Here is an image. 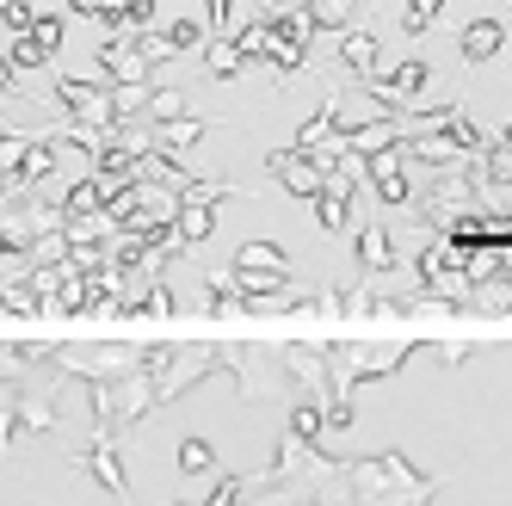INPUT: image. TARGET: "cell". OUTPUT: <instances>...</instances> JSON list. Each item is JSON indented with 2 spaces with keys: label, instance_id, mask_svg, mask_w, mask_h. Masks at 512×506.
Returning <instances> with one entry per match:
<instances>
[{
  "label": "cell",
  "instance_id": "cell-11",
  "mask_svg": "<svg viewBox=\"0 0 512 506\" xmlns=\"http://www.w3.org/2000/svg\"><path fill=\"white\" fill-rule=\"evenodd\" d=\"M377 56H383V50H377V31H358V25L340 31V62L352 68L358 81H371V75H377Z\"/></svg>",
  "mask_w": 512,
  "mask_h": 506
},
{
  "label": "cell",
  "instance_id": "cell-8",
  "mask_svg": "<svg viewBox=\"0 0 512 506\" xmlns=\"http://www.w3.org/2000/svg\"><path fill=\"white\" fill-rule=\"evenodd\" d=\"M99 68L112 75V87H149L155 68L136 56V38H105L99 44Z\"/></svg>",
  "mask_w": 512,
  "mask_h": 506
},
{
  "label": "cell",
  "instance_id": "cell-20",
  "mask_svg": "<svg viewBox=\"0 0 512 506\" xmlns=\"http://www.w3.org/2000/svg\"><path fill=\"white\" fill-rule=\"evenodd\" d=\"M204 38H210L204 19H173V25H167V50H173V56H179V50H204Z\"/></svg>",
  "mask_w": 512,
  "mask_h": 506
},
{
  "label": "cell",
  "instance_id": "cell-3",
  "mask_svg": "<svg viewBox=\"0 0 512 506\" xmlns=\"http://www.w3.org/2000/svg\"><path fill=\"white\" fill-rule=\"evenodd\" d=\"M426 81H432L426 56H408L401 68H389V75H371V81H364V93H371L383 112H414V99L426 93Z\"/></svg>",
  "mask_w": 512,
  "mask_h": 506
},
{
  "label": "cell",
  "instance_id": "cell-33",
  "mask_svg": "<svg viewBox=\"0 0 512 506\" xmlns=\"http://www.w3.org/2000/svg\"><path fill=\"white\" fill-rule=\"evenodd\" d=\"M7 7H13V0H0V19H7Z\"/></svg>",
  "mask_w": 512,
  "mask_h": 506
},
{
  "label": "cell",
  "instance_id": "cell-12",
  "mask_svg": "<svg viewBox=\"0 0 512 506\" xmlns=\"http://www.w3.org/2000/svg\"><path fill=\"white\" fill-rule=\"evenodd\" d=\"M235 272H253V278H290V260L278 241H247L235 253Z\"/></svg>",
  "mask_w": 512,
  "mask_h": 506
},
{
  "label": "cell",
  "instance_id": "cell-15",
  "mask_svg": "<svg viewBox=\"0 0 512 506\" xmlns=\"http://www.w3.org/2000/svg\"><path fill=\"white\" fill-rule=\"evenodd\" d=\"M210 229H216V204H198V198H179V210H173V235H179V241L192 247V241H204Z\"/></svg>",
  "mask_w": 512,
  "mask_h": 506
},
{
  "label": "cell",
  "instance_id": "cell-28",
  "mask_svg": "<svg viewBox=\"0 0 512 506\" xmlns=\"http://www.w3.org/2000/svg\"><path fill=\"white\" fill-rule=\"evenodd\" d=\"M235 494H241V476H216V494L204 506H235Z\"/></svg>",
  "mask_w": 512,
  "mask_h": 506
},
{
  "label": "cell",
  "instance_id": "cell-10",
  "mask_svg": "<svg viewBox=\"0 0 512 506\" xmlns=\"http://www.w3.org/2000/svg\"><path fill=\"white\" fill-rule=\"evenodd\" d=\"M506 50V19H475L463 25V38H457V56L463 62H494Z\"/></svg>",
  "mask_w": 512,
  "mask_h": 506
},
{
  "label": "cell",
  "instance_id": "cell-24",
  "mask_svg": "<svg viewBox=\"0 0 512 506\" xmlns=\"http://www.w3.org/2000/svg\"><path fill=\"white\" fill-rule=\"evenodd\" d=\"M136 56L149 62V68H161V62H173V50H167V31H136Z\"/></svg>",
  "mask_w": 512,
  "mask_h": 506
},
{
  "label": "cell",
  "instance_id": "cell-4",
  "mask_svg": "<svg viewBox=\"0 0 512 506\" xmlns=\"http://www.w3.org/2000/svg\"><path fill=\"white\" fill-rule=\"evenodd\" d=\"M75 463H87L93 482L112 494L118 506H130V476H124V457H118V439H112V432H93V445L75 451Z\"/></svg>",
  "mask_w": 512,
  "mask_h": 506
},
{
  "label": "cell",
  "instance_id": "cell-6",
  "mask_svg": "<svg viewBox=\"0 0 512 506\" xmlns=\"http://www.w3.org/2000/svg\"><path fill=\"white\" fill-rule=\"evenodd\" d=\"M364 179H371V186H377V198H383V204H395V210L414 198V186H408V155H401V142L364 161Z\"/></svg>",
  "mask_w": 512,
  "mask_h": 506
},
{
  "label": "cell",
  "instance_id": "cell-30",
  "mask_svg": "<svg viewBox=\"0 0 512 506\" xmlns=\"http://www.w3.org/2000/svg\"><path fill=\"white\" fill-rule=\"evenodd\" d=\"M0 87H13V68H7V56H0Z\"/></svg>",
  "mask_w": 512,
  "mask_h": 506
},
{
  "label": "cell",
  "instance_id": "cell-21",
  "mask_svg": "<svg viewBox=\"0 0 512 506\" xmlns=\"http://www.w3.org/2000/svg\"><path fill=\"white\" fill-rule=\"evenodd\" d=\"M142 118L161 130V124H173V118H186V99H179L173 87H155V93H149V112H142Z\"/></svg>",
  "mask_w": 512,
  "mask_h": 506
},
{
  "label": "cell",
  "instance_id": "cell-13",
  "mask_svg": "<svg viewBox=\"0 0 512 506\" xmlns=\"http://www.w3.org/2000/svg\"><path fill=\"white\" fill-rule=\"evenodd\" d=\"M358 266L364 272H395V241H389L383 223H364L358 229Z\"/></svg>",
  "mask_w": 512,
  "mask_h": 506
},
{
  "label": "cell",
  "instance_id": "cell-14",
  "mask_svg": "<svg viewBox=\"0 0 512 506\" xmlns=\"http://www.w3.org/2000/svg\"><path fill=\"white\" fill-rule=\"evenodd\" d=\"M105 210V192H99V179L87 173V179H75V186L62 192V223H87V216H99Z\"/></svg>",
  "mask_w": 512,
  "mask_h": 506
},
{
  "label": "cell",
  "instance_id": "cell-27",
  "mask_svg": "<svg viewBox=\"0 0 512 506\" xmlns=\"http://www.w3.org/2000/svg\"><path fill=\"white\" fill-rule=\"evenodd\" d=\"M0 309L7 315H38V297H31L25 284H7V291H0Z\"/></svg>",
  "mask_w": 512,
  "mask_h": 506
},
{
  "label": "cell",
  "instance_id": "cell-2",
  "mask_svg": "<svg viewBox=\"0 0 512 506\" xmlns=\"http://www.w3.org/2000/svg\"><path fill=\"white\" fill-rule=\"evenodd\" d=\"M56 105L68 112V124H81V130H99V136H112L118 130V112H112V87L105 81H56Z\"/></svg>",
  "mask_w": 512,
  "mask_h": 506
},
{
  "label": "cell",
  "instance_id": "cell-31",
  "mask_svg": "<svg viewBox=\"0 0 512 506\" xmlns=\"http://www.w3.org/2000/svg\"><path fill=\"white\" fill-rule=\"evenodd\" d=\"M7 192H13V186H7V173H0V204H7Z\"/></svg>",
  "mask_w": 512,
  "mask_h": 506
},
{
  "label": "cell",
  "instance_id": "cell-29",
  "mask_svg": "<svg viewBox=\"0 0 512 506\" xmlns=\"http://www.w3.org/2000/svg\"><path fill=\"white\" fill-rule=\"evenodd\" d=\"M7 253H19V247H13V235H7V223H0V260H7Z\"/></svg>",
  "mask_w": 512,
  "mask_h": 506
},
{
  "label": "cell",
  "instance_id": "cell-19",
  "mask_svg": "<svg viewBox=\"0 0 512 506\" xmlns=\"http://www.w3.org/2000/svg\"><path fill=\"white\" fill-rule=\"evenodd\" d=\"M229 44L241 50V62H260V56H266V44H272V19H266V13H260V19H247Z\"/></svg>",
  "mask_w": 512,
  "mask_h": 506
},
{
  "label": "cell",
  "instance_id": "cell-5",
  "mask_svg": "<svg viewBox=\"0 0 512 506\" xmlns=\"http://www.w3.org/2000/svg\"><path fill=\"white\" fill-rule=\"evenodd\" d=\"M266 173L278 179L290 198H309V204H315L321 179H327V167H315V161H309V155H297V149H272V155H266Z\"/></svg>",
  "mask_w": 512,
  "mask_h": 506
},
{
  "label": "cell",
  "instance_id": "cell-22",
  "mask_svg": "<svg viewBox=\"0 0 512 506\" xmlns=\"http://www.w3.org/2000/svg\"><path fill=\"white\" fill-rule=\"evenodd\" d=\"M438 7H445V0H408V7H401V31H408V38H420V31L438 19Z\"/></svg>",
  "mask_w": 512,
  "mask_h": 506
},
{
  "label": "cell",
  "instance_id": "cell-32",
  "mask_svg": "<svg viewBox=\"0 0 512 506\" xmlns=\"http://www.w3.org/2000/svg\"><path fill=\"white\" fill-rule=\"evenodd\" d=\"M500 142H506V149H512V124H506V130H500Z\"/></svg>",
  "mask_w": 512,
  "mask_h": 506
},
{
  "label": "cell",
  "instance_id": "cell-18",
  "mask_svg": "<svg viewBox=\"0 0 512 506\" xmlns=\"http://www.w3.org/2000/svg\"><path fill=\"white\" fill-rule=\"evenodd\" d=\"M204 68H210L216 81H235L247 62H241V50H235L229 38H204Z\"/></svg>",
  "mask_w": 512,
  "mask_h": 506
},
{
  "label": "cell",
  "instance_id": "cell-23",
  "mask_svg": "<svg viewBox=\"0 0 512 506\" xmlns=\"http://www.w3.org/2000/svg\"><path fill=\"white\" fill-rule=\"evenodd\" d=\"M25 149H31V136L25 130H0V173H19V161H25Z\"/></svg>",
  "mask_w": 512,
  "mask_h": 506
},
{
  "label": "cell",
  "instance_id": "cell-26",
  "mask_svg": "<svg viewBox=\"0 0 512 506\" xmlns=\"http://www.w3.org/2000/svg\"><path fill=\"white\" fill-rule=\"evenodd\" d=\"M62 31H68L62 19H38V25H31V31H25V38H31V44H38L44 56H56V50H62Z\"/></svg>",
  "mask_w": 512,
  "mask_h": 506
},
{
  "label": "cell",
  "instance_id": "cell-16",
  "mask_svg": "<svg viewBox=\"0 0 512 506\" xmlns=\"http://www.w3.org/2000/svg\"><path fill=\"white\" fill-rule=\"evenodd\" d=\"M198 142H204V118H173V124L155 130V149L161 155H186V149H198Z\"/></svg>",
  "mask_w": 512,
  "mask_h": 506
},
{
  "label": "cell",
  "instance_id": "cell-17",
  "mask_svg": "<svg viewBox=\"0 0 512 506\" xmlns=\"http://www.w3.org/2000/svg\"><path fill=\"white\" fill-rule=\"evenodd\" d=\"M179 476H223V469H216V451H210V439H179Z\"/></svg>",
  "mask_w": 512,
  "mask_h": 506
},
{
  "label": "cell",
  "instance_id": "cell-7",
  "mask_svg": "<svg viewBox=\"0 0 512 506\" xmlns=\"http://www.w3.org/2000/svg\"><path fill=\"white\" fill-rule=\"evenodd\" d=\"M352 179L346 173H334L327 167V179H321V192H315V223L327 229V235H346V223H352Z\"/></svg>",
  "mask_w": 512,
  "mask_h": 506
},
{
  "label": "cell",
  "instance_id": "cell-1",
  "mask_svg": "<svg viewBox=\"0 0 512 506\" xmlns=\"http://www.w3.org/2000/svg\"><path fill=\"white\" fill-rule=\"evenodd\" d=\"M432 494H438V476H420L401 451L352 463V506H432Z\"/></svg>",
  "mask_w": 512,
  "mask_h": 506
},
{
  "label": "cell",
  "instance_id": "cell-9",
  "mask_svg": "<svg viewBox=\"0 0 512 506\" xmlns=\"http://www.w3.org/2000/svg\"><path fill=\"white\" fill-rule=\"evenodd\" d=\"M284 365H290V377L309 389V402L327 408V352L321 346H284Z\"/></svg>",
  "mask_w": 512,
  "mask_h": 506
},
{
  "label": "cell",
  "instance_id": "cell-25",
  "mask_svg": "<svg viewBox=\"0 0 512 506\" xmlns=\"http://www.w3.org/2000/svg\"><path fill=\"white\" fill-rule=\"evenodd\" d=\"M44 62H50V56L31 44V38H13V50H7V68H13V75H25V68H44Z\"/></svg>",
  "mask_w": 512,
  "mask_h": 506
}]
</instances>
